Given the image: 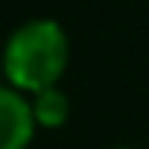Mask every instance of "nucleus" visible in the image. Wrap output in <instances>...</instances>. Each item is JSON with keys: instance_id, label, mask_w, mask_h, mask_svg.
I'll list each match as a JSON object with an SVG mask.
<instances>
[{"instance_id": "f257e3e1", "label": "nucleus", "mask_w": 149, "mask_h": 149, "mask_svg": "<svg viewBox=\"0 0 149 149\" xmlns=\"http://www.w3.org/2000/svg\"><path fill=\"white\" fill-rule=\"evenodd\" d=\"M70 61V41L58 21H24L3 44V76L21 94H41L56 88Z\"/></svg>"}, {"instance_id": "f03ea898", "label": "nucleus", "mask_w": 149, "mask_h": 149, "mask_svg": "<svg viewBox=\"0 0 149 149\" xmlns=\"http://www.w3.org/2000/svg\"><path fill=\"white\" fill-rule=\"evenodd\" d=\"M35 117L26 94L0 85V149H26L35 134Z\"/></svg>"}, {"instance_id": "7ed1b4c3", "label": "nucleus", "mask_w": 149, "mask_h": 149, "mask_svg": "<svg viewBox=\"0 0 149 149\" xmlns=\"http://www.w3.org/2000/svg\"><path fill=\"white\" fill-rule=\"evenodd\" d=\"M29 105H32L35 126H41V129H58V126H64L67 117H70V100H67V94H64L58 85H56V88H47V91H41V94H35V97L29 100Z\"/></svg>"}, {"instance_id": "20e7f679", "label": "nucleus", "mask_w": 149, "mask_h": 149, "mask_svg": "<svg viewBox=\"0 0 149 149\" xmlns=\"http://www.w3.org/2000/svg\"><path fill=\"white\" fill-rule=\"evenodd\" d=\"M114 149H134V146H114Z\"/></svg>"}]
</instances>
